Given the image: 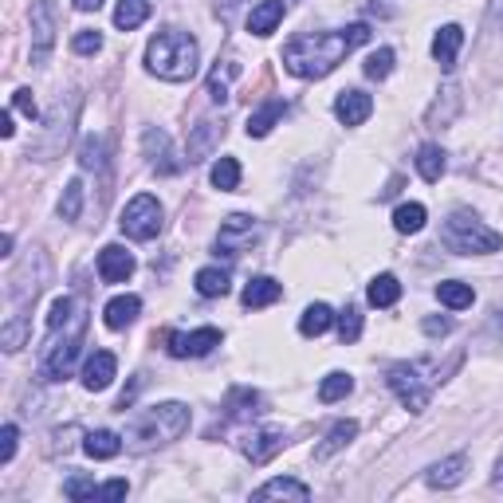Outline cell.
Here are the masks:
<instances>
[{"mask_svg":"<svg viewBox=\"0 0 503 503\" xmlns=\"http://www.w3.org/2000/svg\"><path fill=\"white\" fill-rule=\"evenodd\" d=\"M362 44H370V24H350L342 31H303L283 48V67L299 79H323Z\"/></svg>","mask_w":503,"mask_h":503,"instance_id":"obj_1","label":"cell"},{"mask_svg":"<svg viewBox=\"0 0 503 503\" xmlns=\"http://www.w3.org/2000/svg\"><path fill=\"white\" fill-rule=\"evenodd\" d=\"M189 405L181 401H162L154 409H138L130 421H126V433L122 441L130 453H149V448H162V445H174L177 436H185L189 429Z\"/></svg>","mask_w":503,"mask_h":503,"instance_id":"obj_2","label":"cell"},{"mask_svg":"<svg viewBox=\"0 0 503 503\" xmlns=\"http://www.w3.org/2000/svg\"><path fill=\"white\" fill-rule=\"evenodd\" d=\"M197 63H201L197 40H193L189 31H181V28L157 31V36L149 40V48H146V67H149V75H157V79H166V83H185V79H193V75H197Z\"/></svg>","mask_w":503,"mask_h":503,"instance_id":"obj_3","label":"cell"},{"mask_svg":"<svg viewBox=\"0 0 503 503\" xmlns=\"http://www.w3.org/2000/svg\"><path fill=\"white\" fill-rule=\"evenodd\" d=\"M445 244L453 252H460V256H488V252H499V244H503V237L496 229H488L484 220L476 217V212H468V209H456L453 217L445 220Z\"/></svg>","mask_w":503,"mask_h":503,"instance_id":"obj_4","label":"cell"},{"mask_svg":"<svg viewBox=\"0 0 503 503\" xmlns=\"http://www.w3.org/2000/svg\"><path fill=\"white\" fill-rule=\"evenodd\" d=\"M63 338L51 335V342L44 346V378L48 382H63L79 358V346H83V330H87V315H83V303L75 307L71 323H63Z\"/></svg>","mask_w":503,"mask_h":503,"instance_id":"obj_5","label":"cell"},{"mask_svg":"<svg viewBox=\"0 0 503 503\" xmlns=\"http://www.w3.org/2000/svg\"><path fill=\"white\" fill-rule=\"evenodd\" d=\"M433 385H436V378H425V362H398V366H390V390L398 393V401L409 413L429 409Z\"/></svg>","mask_w":503,"mask_h":503,"instance_id":"obj_6","label":"cell"},{"mask_svg":"<svg viewBox=\"0 0 503 503\" xmlns=\"http://www.w3.org/2000/svg\"><path fill=\"white\" fill-rule=\"evenodd\" d=\"M122 232L130 240H154L157 232H162V205H157V197H149V193H138L130 205L122 209Z\"/></svg>","mask_w":503,"mask_h":503,"instance_id":"obj_7","label":"cell"},{"mask_svg":"<svg viewBox=\"0 0 503 503\" xmlns=\"http://www.w3.org/2000/svg\"><path fill=\"white\" fill-rule=\"evenodd\" d=\"M75 106H79L75 99H71V106H67V111H63V99H59L56 106H51V114L44 119V134H40L36 142H31V154H36L40 162H48V157H56L59 149L67 146V138H71V122H75Z\"/></svg>","mask_w":503,"mask_h":503,"instance_id":"obj_8","label":"cell"},{"mask_svg":"<svg viewBox=\"0 0 503 503\" xmlns=\"http://www.w3.org/2000/svg\"><path fill=\"white\" fill-rule=\"evenodd\" d=\"M31 63H44L56 48V31H59V16L51 0H36L31 4Z\"/></svg>","mask_w":503,"mask_h":503,"instance_id":"obj_9","label":"cell"},{"mask_svg":"<svg viewBox=\"0 0 503 503\" xmlns=\"http://www.w3.org/2000/svg\"><path fill=\"white\" fill-rule=\"evenodd\" d=\"M256 237H260V224L252 217H244V212H232V217L220 220V232H217V252H224L232 260V256H240L244 248H252Z\"/></svg>","mask_w":503,"mask_h":503,"instance_id":"obj_10","label":"cell"},{"mask_svg":"<svg viewBox=\"0 0 503 503\" xmlns=\"http://www.w3.org/2000/svg\"><path fill=\"white\" fill-rule=\"evenodd\" d=\"M166 342H169V355L174 358H201V355H209L212 346H220V330L217 327H201V330H189V335L174 330Z\"/></svg>","mask_w":503,"mask_h":503,"instance_id":"obj_11","label":"cell"},{"mask_svg":"<svg viewBox=\"0 0 503 503\" xmlns=\"http://www.w3.org/2000/svg\"><path fill=\"white\" fill-rule=\"evenodd\" d=\"M142 149H146L149 166H154L157 174H166V177L181 174V166H185V162H177L174 157V142H169V134L157 130V126H149V130L142 134Z\"/></svg>","mask_w":503,"mask_h":503,"instance_id":"obj_12","label":"cell"},{"mask_svg":"<svg viewBox=\"0 0 503 503\" xmlns=\"http://www.w3.org/2000/svg\"><path fill=\"white\" fill-rule=\"evenodd\" d=\"M224 138V126L217 119H201L197 126L189 130V142H185V162H205L212 149L220 146Z\"/></svg>","mask_w":503,"mask_h":503,"instance_id":"obj_13","label":"cell"},{"mask_svg":"<svg viewBox=\"0 0 503 503\" xmlns=\"http://www.w3.org/2000/svg\"><path fill=\"white\" fill-rule=\"evenodd\" d=\"M99 275H103V283H126L134 275V256L122 244H106L99 252Z\"/></svg>","mask_w":503,"mask_h":503,"instance_id":"obj_14","label":"cell"},{"mask_svg":"<svg viewBox=\"0 0 503 503\" xmlns=\"http://www.w3.org/2000/svg\"><path fill=\"white\" fill-rule=\"evenodd\" d=\"M287 445V436H283V429H256V433H248L240 441V448H244V456L252 460V464H267L280 448Z\"/></svg>","mask_w":503,"mask_h":503,"instance_id":"obj_15","label":"cell"},{"mask_svg":"<svg viewBox=\"0 0 503 503\" xmlns=\"http://www.w3.org/2000/svg\"><path fill=\"white\" fill-rule=\"evenodd\" d=\"M373 114V99L366 91H342L335 99V119L342 126H362Z\"/></svg>","mask_w":503,"mask_h":503,"instance_id":"obj_16","label":"cell"},{"mask_svg":"<svg viewBox=\"0 0 503 503\" xmlns=\"http://www.w3.org/2000/svg\"><path fill=\"white\" fill-rule=\"evenodd\" d=\"M114 373H119V358H114L111 350H94L87 358V366H83V385H87L91 393H99L114 382Z\"/></svg>","mask_w":503,"mask_h":503,"instance_id":"obj_17","label":"cell"},{"mask_svg":"<svg viewBox=\"0 0 503 503\" xmlns=\"http://www.w3.org/2000/svg\"><path fill=\"white\" fill-rule=\"evenodd\" d=\"M464 476H468V456L464 453H453V456L436 460L425 480H429L433 488H456V484H464Z\"/></svg>","mask_w":503,"mask_h":503,"instance_id":"obj_18","label":"cell"},{"mask_svg":"<svg viewBox=\"0 0 503 503\" xmlns=\"http://www.w3.org/2000/svg\"><path fill=\"white\" fill-rule=\"evenodd\" d=\"M460 44H464V28L460 24H445L433 40V59L441 63V71H453L456 67V56H460Z\"/></svg>","mask_w":503,"mask_h":503,"instance_id":"obj_19","label":"cell"},{"mask_svg":"<svg viewBox=\"0 0 503 503\" xmlns=\"http://www.w3.org/2000/svg\"><path fill=\"white\" fill-rule=\"evenodd\" d=\"M122 436L119 433H111V429H94V433H87L83 436V453H87L91 460H114L122 453Z\"/></svg>","mask_w":503,"mask_h":503,"instance_id":"obj_20","label":"cell"},{"mask_svg":"<svg viewBox=\"0 0 503 503\" xmlns=\"http://www.w3.org/2000/svg\"><path fill=\"white\" fill-rule=\"evenodd\" d=\"M138 311H142V299H138V295H119V299H111V303H106L103 319H106V327H111V330H126L138 319Z\"/></svg>","mask_w":503,"mask_h":503,"instance_id":"obj_21","label":"cell"},{"mask_svg":"<svg viewBox=\"0 0 503 503\" xmlns=\"http://www.w3.org/2000/svg\"><path fill=\"white\" fill-rule=\"evenodd\" d=\"M280 295H283V283L267 280V275H256V280H248V287H244V307H248V311H260V307H272Z\"/></svg>","mask_w":503,"mask_h":503,"instance_id":"obj_22","label":"cell"},{"mask_svg":"<svg viewBox=\"0 0 503 503\" xmlns=\"http://www.w3.org/2000/svg\"><path fill=\"white\" fill-rule=\"evenodd\" d=\"M280 20H283V0H260L248 16V31L252 36H272Z\"/></svg>","mask_w":503,"mask_h":503,"instance_id":"obj_23","label":"cell"},{"mask_svg":"<svg viewBox=\"0 0 503 503\" xmlns=\"http://www.w3.org/2000/svg\"><path fill=\"white\" fill-rule=\"evenodd\" d=\"M252 496H256V499H311V488L299 484V480L280 476V480H267L264 488H256Z\"/></svg>","mask_w":503,"mask_h":503,"instance_id":"obj_24","label":"cell"},{"mask_svg":"<svg viewBox=\"0 0 503 503\" xmlns=\"http://www.w3.org/2000/svg\"><path fill=\"white\" fill-rule=\"evenodd\" d=\"M283 111H287V103L283 99H267L260 111H252L248 114V138H264V134H272V126L283 119Z\"/></svg>","mask_w":503,"mask_h":503,"instance_id":"obj_25","label":"cell"},{"mask_svg":"<svg viewBox=\"0 0 503 503\" xmlns=\"http://www.w3.org/2000/svg\"><path fill=\"white\" fill-rule=\"evenodd\" d=\"M149 13H154V0H119V8H114V28L134 31L138 24H146Z\"/></svg>","mask_w":503,"mask_h":503,"instance_id":"obj_26","label":"cell"},{"mask_svg":"<svg viewBox=\"0 0 503 503\" xmlns=\"http://www.w3.org/2000/svg\"><path fill=\"white\" fill-rule=\"evenodd\" d=\"M358 436V421H338L335 429H330L327 436H323V445L315 448V460H327V456H335V453H342L350 441Z\"/></svg>","mask_w":503,"mask_h":503,"instance_id":"obj_27","label":"cell"},{"mask_svg":"<svg viewBox=\"0 0 503 503\" xmlns=\"http://www.w3.org/2000/svg\"><path fill=\"white\" fill-rule=\"evenodd\" d=\"M28 335H31V319L28 315H13L4 327H0V346H4L8 355H16V350L28 346Z\"/></svg>","mask_w":503,"mask_h":503,"instance_id":"obj_28","label":"cell"},{"mask_svg":"<svg viewBox=\"0 0 503 503\" xmlns=\"http://www.w3.org/2000/svg\"><path fill=\"white\" fill-rule=\"evenodd\" d=\"M445 149L441 146H433V142H425L421 149H417V174H421L425 181H441L445 177Z\"/></svg>","mask_w":503,"mask_h":503,"instance_id":"obj_29","label":"cell"},{"mask_svg":"<svg viewBox=\"0 0 503 503\" xmlns=\"http://www.w3.org/2000/svg\"><path fill=\"white\" fill-rule=\"evenodd\" d=\"M366 295H370V303H373V307H393V303L401 299V283H398V275H390V272L373 275Z\"/></svg>","mask_w":503,"mask_h":503,"instance_id":"obj_30","label":"cell"},{"mask_svg":"<svg viewBox=\"0 0 503 503\" xmlns=\"http://www.w3.org/2000/svg\"><path fill=\"white\" fill-rule=\"evenodd\" d=\"M436 299L448 307V311H464V307H472V283H460V280H445L441 287H436Z\"/></svg>","mask_w":503,"mask_h":503,"instance_id":"obj_31","label":"cell"},{"mask_svg":"<svg viewBox=\"0 0 503 503\" xmlns=\"http://www.w3.org/2000/svg\"><path fill=\"white\" fill-rule=\"evenodd\" d=\"M330 323H335V311H330L327 303H311L303 311V319H299V330H303L307 338H319V335H327Z\"/></svg>","mask_w":503,"mask_h":503,"instance_id":"obj_32","label":"cell"},{"mask_svg":"<svg viewBox=\"0 0 503 503\" xmlns=\"http://www.w3.org/2000/svg\"><path fill=\"white\" fill-rule=\"evenodd\" d=\"M197 292L205 295V299H220V295H229V272L224 267H201L197 272Z\"/></svg>","mask_w":503,"mask_h":503,"instance_id":"obj_33","label":"cell"},{"mask_svg":"<svg viewBox=\"0 0 503 503\" xmlns=\"http://www.w3.org/2000/svg\"><path fill=\"white\" fill-rule=\"evenodd\" d=\"M237 75H240V63H237V59H224L220 67L209 75V94H212V103H224V99H229V83L237 79Z\"/></svg>","mask_w":503,"mask_h":503,"instance_id":"obj_34","label":"cell"},{"mask_svg":"<svg viewBox=\"0 0 503 503\" xmlns=\"http://www.w3.org/2000/svg\"><path fill=\"white\" fill-rule=\"evenodd\" d=\"M350 390H355V378H350V373H342V370H335V373H327V378H323V385H319V401L335 405V401L346 398Z\"/></svg>","mask_w":503,"mask_h":503,"instance_id":"obj_35","label":"cell"},{"mask_svg":"<svg viewBox=\"0 0 503 503\" xmlns=\"http://www.w3.org/2000/svg\"><path fill=\"white\" fill-rule=\"evenodd\" d=\"M256 405H260V393L248 390V385H240V390H232V393H229L224 409H229V417H256V413H260Z\"/></svg>","mask_w":503,"mask_h":503,"instance_id":"obj_36","label":"cell"},{"mask_svg":"<svg viewBox=\"0 0 503 503\" xmlns=\"http://www.w3.org/2000/svg\"><path fill=\"white\" fill-rule=\"evenodd\" d=\"M425 205H417V201H409V205H398V212H393V229L398 232H421L425 229Z\"/></svg>","mask_w":503,"mask_h":503,"instance_id":"obj_37","label":"cell"},{"mask_svg":"<svg viewBox=\"0 0 503 503\" xmlns=\"http://www.w3.org/2000/svg\"><path fill=\"white\" fill-rule=\"evenodd\" d=\"M209 177H212V185H217L220 193H232L240 185V162H237V157H220V162L212 166Z\"/></svg>","mask_w":503,"mask_h":503,"instance_id":"obj_38","label":"cell"},{"mask_svg":"<svg viewBox=\"0 0 503 503\" xmlns=\"http://www.w3.org/2000/svg\"><path fill=\"white\" fill-rule=\"evenodd\" d=\"M79 212H83V181L71 177L67 189H63V197H59V217L63 220H79Z\"/></svg>","mask_w":503,"mask_h":503,"instance_id":"obj_39","label":"cell"},{"mask_svg":"<svg viewBox=\"0 0 503 503\" xmlns=\"http://www.w3.org/2000/svg\"><path fill=\"white\" fill-rule=\"evenodd\" d=\"M79 162H83V169H103V166H106V157H103V138H99V134H87V138H83Z\"/></svg>","mask_w":503,"mask_h":503,"instance_id":"obj_40","label":"cell"},{"mask_svg":"<svg viewBox=\"0 0 503 503\" xmlns=\"http://www.w3.org/2000/svg\"><path fill=\"white\" fill-rule=\"evenodd\" d=\"M390 71H393V48H378L373 56L366 59V79H390Z\"/></svg>","mask_w":503,"mask_h":503,"instance_id":"obj_41","label":"cell"},{"mask_svg":"<svg viewBox=\"0 0 503 503\" xmlns=\"http://www.w3.org/2000/svg\"><path fill=\"white\" fill-rule=\"evenodd\" d=\"M63 496H67V499H94V496H99V484H94L91 476H67Z\"/></svg>","mask_w":503,"mask_h":503,"instance_id":"obj_42","label":"cell"},{"mask_svg":"<svg viewBox=\"0 0 503 503\" xmlns=\"http://www.w3.org/2000/svg\"><path fill=\"white\" fill-rule=\"evenodd\" d=\"M456 111H460V91H456V87H445V106H441V103H433V111H429V126L448 122Z\"/></svg>","mask_w":503,"mask_h":503,"instance_id":"obj_43","label":"cell"},{"mask_svg":"<svg viewBox=\"0 0 503 503\" xmlns=\"http://www.w3.org/2000/svg\"><path fill=\"white\" fill-rule=\"evenodd\" d=\"M71 48H75V56H99V51H103V36H99V31H91V28H83V31H75Z\"/></svg>","mask_w":503,"mask_h":503,"instance_id":"obj_44","label":"cell"},{"mask_svg":"<svg viewBox=\"0 0 503 503\" xmlns=\"http://www.w3.org/2000/svg\"><path fill=\"white\" fill-rule=\"evenodd\" d=\"M358 335H362V315H358V307H346V311L338 315V338L358 342Z\"/></svg>","mask_w":503,"mask_h":503,"instance_id":"obj_45","label":"cell"},{"mask_svg":"<svg viewBox=\"0 0 503 503\" xmlns=\"http://www.w3.org/2000/svg\"><path fill=\"white\" fill-rule=\"evenodd\" d=\"M16 441H20L16 425H4V429H0V464H13V456H16Z\"/></svg>","mask_w":503,"mask_h":503,"instance_id":"obj_46","label":"cell"},{"mask_svg":"<svg viewBox=\"0 0 503 503\" xmlns=\"http://www.w3.org/2000/svg\"><path fill=\"white\" fill-rule=\"evenodd\" d=\"M13 106H16V111H24L28 119H40V111H36V99H31V91H28V87H20V91L13 94Z\"/></svg>","mask_w":503,"mask_h":503,"instance_id":"obj_47","label":"cell"},{"mask_svg":"<svg viewBox=\"0 0 503 503\" xmlns=\"http://www.w3.org/2000/svg\"><path fill=\"white\" fill-rule=\"evenodd\" d=\"M421 327H425V335H429V338H445L448 330H453V319H436V315H429Z\"/></svg>","mask_w":503,"mask_h":503,"instance_id":"obj_48","label":"cell"},{"mask_svg":"<svg viewBox=\"0 0 503 503\" xmlns=\"http://www.w3.org/2000/svg\"><path fill=\"white\" fill-rule=\"evenodd\" d=\"M126 491H130V484H126V480H111V484L99 488V496H103V499H122Z\"/></svg>","mask_w":503,"mask_h":503,"instance_id":"obj_49","label":"cell"},{"mask_svg":"<svg viewBox=\"0 0 503 503\" xmlns=\"http://www.w3.org/2000/svg\"><path fill=\"white\" fill-rule=\"evenodd\" d=\"M0 134H4V138H13V134H16V126H13V111H4V119H0Z\"/></svg>","mask_w":503,"mask_h":503,"instance_id":"obj_50","label":"cell"},{"mask_svg":"<svg viewBox=\"0 0 503 503\" xmlns=\"http://www.w3.org/2000/svg\"><path fill=\"white\" fill-rule=\"evenodd\" d=\"M99 4H103V0H75V8H79V13H94Z\"/></svg>","mask_w":503,"mask_h":503,"instance_id":"obj_51","label":"cell"},{"mask_svg":"<svg viewBox=\"0 0 503 503\" xmlns=\"http://www.w3.org/2000/svg\"><path fill=\"white\" fill-rule=\"evenodd\" d=\"M13 252V232H4V237H0V256H8Z\"/></svg>","mask_w":503,"mask_h":503,"instance_id":"obj_52","label":"cell"},{"mask_svg":"<svg viewBox=\"0 0 503 503\" xmlns=\"http://www.w3.org/2000/svg\"><path fill=\"white\" fill-rule=\"evenodd\" d=\"M496 484H503V456H499V464H496Z\"/></svg>","mask_w":503,"mask_h":503,"instance_id":"obj_53","label":"cell"}]
</instances>
